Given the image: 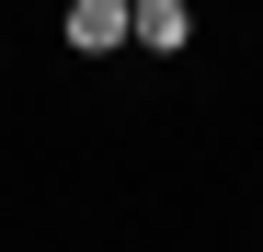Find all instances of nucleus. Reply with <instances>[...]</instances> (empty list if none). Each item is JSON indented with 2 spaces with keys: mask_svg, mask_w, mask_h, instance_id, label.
Wrapping results in <instances>:
<instances>
[{
  "mask_svg": "<svg viewBox=\"0 0 263 252\" xmlns=\"http://www.w3.org/2000/svg\"><path fill=\"white\" fill-rule=\"evenodd\" d=\"M58 34H69L80 58H115V46H138V0H69Z\"/></svg>",
  "mask_w": 263,
  "mask_h": 252,
  "instance_id": "nucleus-1",
  "label": "nucleus"
},
{
  "mask_svg": "<svg viewBox=\"0 0 263 252\" xmlns=\"http://www.w3.org/2000/svg\"><path fill=\"white\" fill-rule=\"evenodd\" d=\"M138 46L149 58H183L195 46V0H138Z\"/></svg>",
  "mask_w": 263,
  "mask_h": 252,
  "instance_id": "nucleus-2",
  "label": "nucleus"
}]
</instances>
